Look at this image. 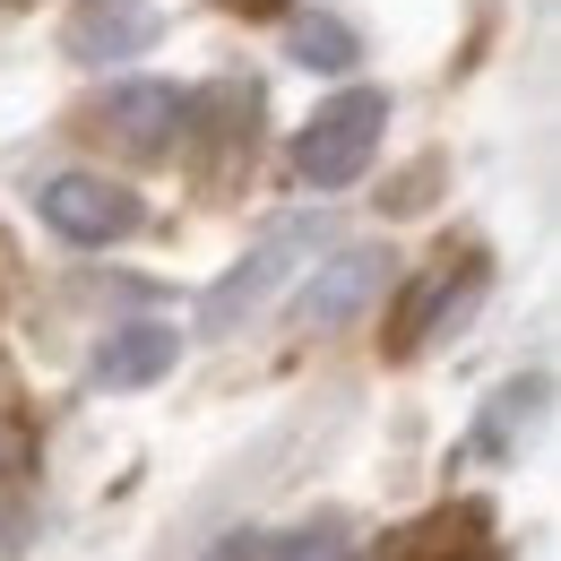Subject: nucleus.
<instances>
[{
	"mask_svg": "<svg viewBox=\"0 0 561 561\" xmlns=\"http://www.w3.org/2000/svg\"><path fill=\"white\" fill-rule=\"evenodd\" d=\"M389 242H337L311 277H302V294H294V320L311 329V337H329V329H354L371 302H380V285H389Z\"/></svg>",
	"mask_w": 561,
	"mask_h": 561,
	"instance_id": "nucleus-4",
	"label": "nucleus"
},
{
	"mask_svg": "<svg viewBox=\"0 0 561 561\" xmlns=\"http://www.w3.org/2000/svg\"><path fill=\"white\" fill-rule=\"evenodd\" d=\"M156 44H164L156 0H70V18H61V53L78 70H122V61H147Z\"/></svg>",
	"mask_w": 561,
	"mask_h": 561,
	"instance_id": "nucleus-5",
	"label": "nucleus"
},
{
	"mask_svg": "<svg viewBox=\"0 0 561 561\" xmlns=\"http://www.w3.org/2000/svg\"><path fill=\"white\" fill-rule=\"evenodd\" d=\"M26 553V510H18V492H0V561Z\"/></svg>",
	"mask_w": 561,
	"mask_h": 561,
	"instance_id": "nucleus-12",
	"label": "nucleus"
},
{
	"mask_svg": "<svg viewBox=\"0 0 561 561\" xmlns=\"http://www.w3.org/2000/svg\"><path fill=\"white\" fill-rule=\"evenodd\" d=\"M35 216H44L70 251H113V242H130L147 225V199L130 182H113V173H53V182L35 191Z\"/></svg>",
	"mask_w": 561,
	"mask_h": 561,
	"instance_id": "nucleus-3",
	"label": "nucleus"
},
{
	"mask_svg": "<svg viewBox=\"0 0 561 561\" xmlns=\"http://www.w3.org/2000/svg\"><path fill=\"white\" fill-rule=\"evenodd\" d=\"M380 130H389V95L380 87H346L329 95L302 130H294V182L302 191H354L380 156Z\"/></svg>",
	"mask_w": 561,
	"mask_h": 561,
	"instance_id": "nucleus-1",
	"label": "nucleus"
},
{
	"mask_svg": "<svg viewBox=\"0 0 561 561\" xmlns=\"http://www.w3.org/2000/svg\"><path fill=\"white\" fill-rule=\"evenodd\" d=\"M191 113H199V95H191V87L130 78V87H113V95L95 104V130L122 147V156H173V139L191 130Z\"/></svg>",
	"mask_w": 561,
	"mask_h": 561,
	"instance_id": "nucleus-6",
	"label": "nucleus"
},
{
	"mask_svg": "<svg viewBox=\"0 0 561 561\" xmlns=\"http://www.w3.org/2000/svg\"><path fill=\"white\" fill-rule=\"evenodd\" d=\"M208 561H277V536H268V527H233Z\"/></svg>",
	"mask_w": 561,
	"mask_h": 561,
	"instance_id": "nucleus-11",
	"label": "nucleus"
},
{
	"mask_svg": "<svg viewBox=\"0 0 561 561\" xmlns=\"http://www.w3.org/2000/svg\"><path fill=\"white\" fill-rule=\"evenodd\" d=\"M492 294V260H467L458 277H432L415 294V311L398 320V354H415V346H432V337H458L467 320H476V302Z\"/></svg>",
	"mask_w": 561,
	"mask_h": 561,
	"instance_id": "nucleus-8",
	"label": "nucleus"
},
{
	"mask_svg": "<svg viewBox=\"0 0 561 561\" xmlns=\"http://www.w3.org/2000/svg\"><path fill=\"white\" fill-rule=\"evenodd\" d=\"M173 363H182L173 320H122V329H104V346H95V389H156Z\"/></svg>",
	"mask_w": 561,
	"mask_h": 561,
	"instance_id": "nucleus-7",
	"label": "nucleus"
},
{
	"mask_svg": "<svg viewBox=\"0 0 561 561\" xmlns=\"http://www.w3.org/2000/svg\"><path fill=\"white\" fill-rule=\"evenodd\" d=\"M536 415H545V371L510 380V389L484 407V423H476V458H518V440L536 432Z\"/></svg>",
	"mask_w": 561,
	"mask_h": 561,
	"instance_id": "nucleus-9",
	"label": "nucleus"
},
{
	"mask_svg": "<svg viewBox=\"0 0 561 561\" xmlns=\"http://www.w3.org/2000/svg\"><path fill=\"white\" fill-rule=\"evenodd\" d=\"M311 242H329V225H320V216H277V225H268V233H260V242H251V251L208 285V302H199V337L225 346L242 320H260V302H268V294L311 260Z\"/></svg>",
	"mask_w": 561,
	"mask_h": 561,
	"instance_id": "nucleus-2",
	"label": "nucleus"
},
{
	"mask_svg": "<svg viewBox=\"0 0 561 561\" xmlns=\"http://www.w3.org/2000/svg\"><path fill=\"white\" fill-rule=\"evenodd\" d=\"M285 53H294L302 70H320V78H346L354 61H363V35H354L346 18H329V9H302V18L285 26Z\"/></svg>",
	"mask_w": 561,
	"mask_h": 561,
	"instance_id": "nucleus-10",
	"label": "nucleus"
}]
</instances>
